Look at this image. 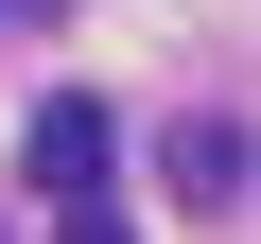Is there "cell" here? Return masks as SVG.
Instances as JSON below:
<instances>
[{
	"label": "cell",
	"mask_w": 261,
	"mask_h": 244,
	"mask_svg": "<svg viewBox=\"0 0 261 244\" xmlns=\"http://www.w3.org/2000/svg\"><path fill=\"white\" fill-rule=\"evenodd\" d=\"M53 244H122V227H105V192H87V209H53Z\"/></svg>",
	"instance_id": "3"
},
{
	"label": "cell",
	"mask_w": 261,
	"mask_h": 244,
	"mask_svg": "<svg viewBox=\"0 0 261 244\" xmlns=\"http://www.w3.org/2000/svg\"><path fill=\"white\" fill-rule=\"evenodd\" d=\"M157 175H174V209H244L261 140H244V122H174V140H157Z\"/></svg>",
	"instance_id": "2"
},
{
	"label": "cell",
	"mask_w": 261,
	"mask_h": 244,
	"mask_svg": "<svg viewBox=\"0 0 261 244\" xmlns=\"http://www.w3.org/2000/svg\"><path fill=\"white\" fill-rule=\"evenodd\" d=\"M105 157H122V122H105L87 87H53V105L18 122V175H35V209H87V192H105Z\"/></svg>",
	"instance_id": "1"
}]
</instances>
